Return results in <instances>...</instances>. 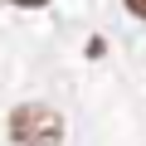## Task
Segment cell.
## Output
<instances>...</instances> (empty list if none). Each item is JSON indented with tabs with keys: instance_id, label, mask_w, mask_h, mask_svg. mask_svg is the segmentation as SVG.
Segmentation results:
<instances>
[{
	"instance_id": "6da1fadb",
	"label": "cell",
	"mask_w": 146,
	"mask_h": 146,
	"mask_svg": "<svg viewBox=\"0 0 146 146\" xmlns=\"http://www.w3.org/2000/svg\"><path fill=\"white\" fill-rule=\"evenodd\" d=\"M10 136L15 146H58L63 141V117L44 102H25L10 112Z\"/></svg>"
},
{
	"instance_id": "7a4b0ae2",
	"label": "cell",
	"mask_w": 146,
	"mask_h": 146,
	"mask_svg": "<svg viewBox=\"0 0 146 146\" xmlns=\"http://www.w3.org/2000/svg\"><path fill=\"white\" fill-rule=\"evenodd\" d=\"M127 10H131L136 20H146V0H127Z\"/></svg>"
},
{
	"instance_id": "3957f363",
	"label": "cell",
	"mask_w": 146,
	"mask_h": 146,
	"mask_svg": "<svg viewBox=\"0 0 146 146\" xmlns=\"http://www.w3.org/2000/svg\"><path fill=\"white\" fill-rule=\"evenodd\" d=\"M15 5H49V0H15Z\"/></svg>"
}]
</instances>
